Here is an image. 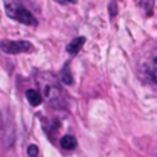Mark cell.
Wrapping results in <instances>:
<instances>
[{
	"label": "cell",
	"mask_w": 157,
	"mask_h": 157,
	"mask_svg": "<svg viewBox=\"0 0 157 157\" xmlns=\"http://www.w3.org/2000/svg\"><path fill=\"white\" fill-rule=\"evenodd\" d=\"M26 99L31 106H39L42 103V94L37 90H28L26 91Z\"/></svg>",
	"instance_id": "cell-6"
},
{
	"label": "cell",
	"mask_w": 157,
	"mask_h": 157,
	"mask_svg": "<svg viewBox=\"0 0 157 157\" xmlns=\"http://www.w3.org/2000/svg\"><path fill=\"white\" fill-rule=\"evenodd\" d=\"M0 49L6 54H20V52H31L33 45L25 40H3L0 42Z\"/></svg>",
	"instance_id": "cell-3"
},
{
	"label": "cell",
	"mask_w": 157,
	"mask_h": 157,
	"mask_svg": "<svg viewBox=\"0 0 157 157\" xmlns=\"http://www.w3.org/2000/svg\"><path fill=\"white\" fill-rule=\"evenodd\" d=\"M57 3H60V5H68V3H75L77 0H56Z\"/></svg>",
	"instance_id": "cell-11"
},
{
	"label": "cell",
	"mask_w": 157,
	"mask_h": 157,
	"mask_svg": "<svg viewBox=\"0 0 157 157\" xmlns=\"http://www.w3.org/2000/svg\"><path fill=\"white\" fill-rule=\"evenodd\" d=\"M5 11L8 17L22 25H29V26L37 25V19L22 5L20 0H5Z\"/></svg>",
	"instance_id": "cell-2"
},
{
	"label": "cell",
	"mask_w": 157,
	"mask_h": 157,
	"mask_svg": "<svg viewBox=\"0 0 157 157\" xmlns=\"http://www.w3.org/2000/svg\"><path fill=\"white\" fill-rule=\"evenodd\" d=\"M60 146L63 149H66V151H71V149H74L77 146V140L72 136H63L60 139Z\"/></svg>",
	"instance_id": "cell-7"
},
{
	"label": "cell",
	"mask_w": 157,
	"mask_h": 157,
	"mask_svg": "<svg viewBox=\"0 0 157 157\" xmlns=\"http://www.w3.org/2000/svg\"><path fill=\"white\" fill-rule=\"evenodd\" d=\"M60 80H62V83H65V85H72V82H74L72 74H71V69H69V62H66V63L63 65L62 71H60Z\"/></svg>",
	"instance_id": "cell-5"
},
{
	"label": "cell",
	"mask_w": 157,
	"mask_h": 157,
	"mask_svg": "<svg viewBox=\"0 0 157 157\" xmlns=\"http://www.w3.org/2000/svg\"><path fill=\"white\" fill-rule=\"evenodd\" d=\"M85 42H86V39H85V37H82V36H80V37H75V39H74V40L66 46V51H68L71 56H75L78 51L82 49V46L85 45Z\"/></svg>",
	"instance_id": "cell-4"
},
{
	"label": "cell",
	"mask_w": 157,
	"mask_h": 157,
	"mask_svg": "<svg viewBox=\"0 0 157 157\" xmlns=\"http://www.w3.org/2000/svg\"><path fill=\"white\" fill-rule=\"evenodd\" d=\"M37 78H40L42 88H43V96H45V99H46V102L49 105H52L54 108H63V106H66L63 93H62L60 86L57 85V80H56L54 75L46 74L48 80H45V75L40 74V75H37Z\"/></svg>",
	"instance_id": "cell-1"
},
{
	"label": "cell",
	"mask_w": 157,
	"mask_h": 157,
	"mask_svg": "<svg viewBox=\"0 0 157 157\" xmlns=\"http://www.w3.org/2000/svg\"><path fill=\"white\" fill-rule=\"evenodd\" d=\"M26 151H28V155H29V157H37V155H39V148H37V145H29Z\"/></svg>",
	"instance_id": "cell-9"
},
{
	"label": "cell",
	"mask_w": 157,
	"mask_h": 157,
	"mask_svg": "<svg viewBox=\"0 0 157 157\" xmlns=\"http://www.w3.org/2000/svg\"><path fill=\"white\" fill-rule=\"evenodd\" d=\"M152 77H154V80H155V83H157V57H155V60H154V68H152Z\"/></svg>",
	"instance_id": "cell-10"
},
{
	"label": "cell",
	"mask_w": 157,
	"mask_h": 157,
	"mask_svg": "<svg viewBox=\"0 0 157 157\" xmlns=\"http://www.w3.org/2000/svg\"><path fill=\"white\" fill-rule=\"evenodd\" d=\"M154 2H155V0H140V6L146 11V14H148V16H151V14H152Z\"/></svg>",
	"instance_id": "cell-8"
}]
</instances>
